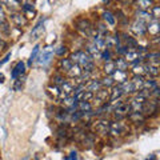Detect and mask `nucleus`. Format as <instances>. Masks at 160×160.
Here are the masks:
<instances>
[{
	"instance_id": "nucleus-1",
	"label": "nucleus",
	"mask_w": 160,
	"mask_h": 160,
	"mask_svg": "<svg viewBox=\"0 0 160 160\" xmlns=\"http://www.w3.org/2000/svg\"><path fill=\"white\" fill-rule=\"evenodd\" d=\"M71 62L73 64H78V66L83 69V72H86V73H91L95 69L93 59L89 56L87 52H83V51L73 52L71 55Z\"/></svg>"
},
{
	"instance_id": "nucleus-2",
	"label": "nucleus",
	"mask_w": 160,
	"mask_h": 160,
	"mask_svg": "<svg viewBox=\"0 0 160 160\" xmlns=\"http://www.w3.org/2000/svg\"><path fill=\"white\" fill-rule=\"evenodd\" d=\"M131 31L136 35V36H144L147 33V23H144L143 20L136 19L131 24Z\"/></svg>"
},
{
	"instance_id": "nucleus-3",
	"label": "nucleus",
	"mask_w": 160,
	"mask_h": 160,
	"mask_svg": "<svg viewBox=\"0 0 160 160\" xmlns=\"http://www.w3.org/2000/svg\"><path fill=\"white\" fill-rule=\"evenodd\" d=\"M115 112V118L116 119H124L126 116H128V113L131 112V107H129V103H122L113 109Z\"/></svg>"
},
{
	"instance_id": "nucleus-4",
	"label": "nucleus",
	"mask_w": 160,
	"mask_h": 160,
	"mask_svg": "<svg viewBox=\"0 0 160 160\" xmlns=\"http://www.w3.org/2000/svg\"><path fill=\"white\" fill-rule=\"evenodd\" d=\"M95 100L98 102V106H103V104H107V102L109 100V91L108 88H102L99 89V91L96 92V95H93Z\"/></svg>"
},
{
	"instance_id": "nucleus-5",
	"label": "nucleus",
	"mask_w": 160,
	"mask_h": 160,
	"mask_svg": "<svg viewBox=\"0 0 160 160\" xmlns=\"http://www.w3.org/2000/svg\"><path fill=\"white\" fill-rule=\"evenodd\" d=\"M44 32H46V27H44V20H40V22L32 28V31H31V39L33 40H36L39 38H42Z\"/></svg>"
},
{
	"instance_id": "nucleus-6",
	"label": "nucleus",
	"mask_w": 160,
	"mask_h": 160,
	"mask_svg": "<svg viewBox=\"0 0 160 160\" xmlns=\"http://www.w3.org/2000/svg\"><path fill=\"white\" fill-rule=\"evenodd\" d=\"M53 55V51L52 49H46V51H43V53H40V56L36 59L38 63L40 64V66H47V64L51 62V58Z\"/></svg>"
},
{
	"instance_id": "nucleus-7",
	"label": "nucleus",
	"mask_w": 160,
	"mask_h": 160,
	"mask_svg": "<svg viewBox=\"0 0 160 160\" xmlns=\"http://www.w3.org/2000/svg\"><path fill=\"white\" fill-rule=\"evenodd\" d=\"M123 131H126V126H124L123 123H120V122H113L109 124V129H108V132L109 133H112L113 136H118V135L120 133H123Z\"/></svg>"
},
{
	"instance_id": "nucleus-8",
	"label": "nucleus",
	"mask_w": 160,
	"mask_h": 160,
	"mask_svg": "<svg viewBox=\"0 0 160 160\" xmlns=\"http://www.w3.org/2000/svg\"><path fill=\"white\" fill-rule=\"evenodd\" d=\"M147 32H149V35H152V36H158L160 32V24L158 20L152 19L149 23H147Z\"/></svg>"
},
{
	"instance_id": "nucleus-9",
	"label": "nucleus",
	"mask_w": 160,
	"mask_h": 160,
	"mask_svg": "<svg viewBox=\"0 0 160 160\" xmlns=\"http://www.w3.org/2000/svg\"><path fill=\"white\" fill-rule=\"evenodd\" d=\"M135 4H136L138 11H149L152 6H155L153 0H136Z\"/></svg>"
},
{
	"instance_id": "nucleus-10",
	"label": "nucleus",
	"mask_w": 160,
	"mask_h": 160,
	"mask_svg": "<svg viewBox=\"0 0 160 160\" xmlns=\"http://www.w3.org/2000/svg\"><path fill=\"white\" fill-rule=\"evenodd\" d=\"M24 72H26V64L23 62H19L16 66H15V68L12 69L11 76H12V79H18L19 76H22Z\"/></svg>"
},
{
	"instance_id": "nucleus-11",
	"label": "nucleus",
	"mask_w": 160,
	"mask_h": 160,
	"mask_svg": "<svg viewBox=\"0 0 160 160\" xmlns=\"http://www.w3.org/2000/svg\"><path fill=\"white\" fill-rule=\"evenodd\" d=\"M59 88H60V92H62V95H64V98H67V96H72L75 87L69 82H67V80H66V82H64Z\"/></svg>"
},
{
	"instance_id": "nucleus-12",
	"label": "nucleus",
	"mask_w": 160,
	"mask_h": 160,
	"mask_svg": "<svg viewBox=\"0 0 160 160\" xmlns=\"http://www.w3.org/2000/svg\"><path fill=\"white\" fill-rule=\"evenodd\" d=\"M111 78L113 79V82H118V84H122V83L126 82V80H128L127 72L126 71H119V69H115V72L111 75Z\"/></svg>"
},
{
	"instance_id": "nucleus-13",
	"label": "nucleus",
	"mask_w": 160,
	"mask_h": 160,
	"mask_svg": "<svg viewBox=\"0 0 160 160\" xmlns=\"http://www.w3.org/2000/svg\"><path fill=\"white\" fill-rule=\"evenodd\" d=\"M126 60L127 63H132V64H136V63H142V59H140L139 53L136 49H132V51H128L126 53Z\"/></svg>"
},
{
	"instance_id": "nucleus-14",
	"label": "nucleus",
	"mask_w": 160,
	"mask_h": 160,
	"mask_svg": "<svg viewBox=\"0 0 160 160\" xmlns=\"http://www.w3.org/2000/svg\"><path fill=\"white\" fill-rule=\"evenodd\" d=\"M123 95L124 93H123V89H122V87H120V84L113 86L112 91H109V100H111V102H113V100H119Z\"/></svg>"
},
{
	"instance_id": "nucleus-15",
	"label": "nucleus",
	"mask_w": 160,
	"mask_h": 160,
	"mask_svg": "<svg viewBox=\"0 0 160 160\" xmlns=\"http://www.w3.org/2000/svg\"><path fill=\"white\" fill-rule=\"evenodd\" d=\"M131 83H132V86H133L135 92H139L140 89L143 88L144 79H143V76H140V75H133V78H132V80H131Z\"/></svg>"
},
{
	"instance_id": "nucleus-16",
	"label": "nucleus",
	"mask_w": 160,
	"mask_h": 160,
	"mask_svg": "<svg viewBox=\"0 0 160 160\" xmlns=\"http://www.w3.org/2000/svg\"><path fill=\"white\" fill-rule=\"evenodd\" d=\"M144 60H147V63L148 64H152V66H159L160 55H159V52H148Z\"/></svg>"
},
{
	"instance_id": "nucleus-17",
	"label": "nucleus",
	"mask_w": 160,
	"mask_h": 160,
	"mask_svg": "<svg viewBox=\"0 0 160 160\" xmlns=\"http://www.w3.org/2000/svg\"><path fill=\"white\" fill-rule=\"evenodd\" d=\"M87 53L91 56L92 59H96V58H99L100 56V53H102V51L95 46L93 43H89L88 46H87Z\"/></svg>"
},
{
	"instance_id": "nucleus-18",
	"label": "nucleus",
	"mask_w": 160,
	"mask_h": 160,
	"mask_svg": "<svg viewBox=\"0 0 160 160\" xmlns=\"http://www.w3.org/2000/svg\"><path fill=\"white\" fill-rule=\"evenodd\" d=\"M67 73H68L71 78H78V79H80V78L83 76V73H84V72H83V69L78 66V64H72L71 69H69Z\"/></svg>"
},
{
	"instance_id": "nucleus-19",
	"label": "nucleus",
	"mask_w": 160,
	"mask_h": 160,
	"mask_svg": "<svg viewBox=\"0 0 160 160\" xmlns=\"http://www.w3.org/2000/svg\"><path fill=\"white\" fill-rule=\"evenodd\" d=\"M11 19L13 20L15 23H16V26H19V27H23V26H26V24H27V19L24 18L23 15H20V13L12 12L11 13Z\"/></svg>"
},
{
	"instance_id": "nucleus-20",
	"label": "nucleus",
	"mask_w": 160,
	"mask_h": 160,
	"mask_svg": "<svg viewBox=\"0 0 160 160\" xmlns=\"http://www.w3.org/2000/svg\"><path fill=\"white\" fill-rule=\"evenodd\" d=\"M113 63H115V68H116V69H119V71H126V72H127V69H128V63H127V60L124 59V58H118Z\"/></svg>"
},
{
	"instance_id": "nucleus-21",
	"label": "nucleus",
	"mask_w": 160,
	"mask_h": 160,
	"mask_svg": "<svg viewBox=\"0 0 160 160\" xmlns=\"http://www.w3.org/2000/svg\"><path fill=\"white\" fill-rule=\"evenodd\" d=\"M87 89L88 91H91V92H98L99 89H102L103 88V86H102V82H100V80H91V82H89L88 84H87Z\"/></svg>"
},
{
	"instance_id": "nucleus-22",
	"label": "nucleus",
	"mask_w": 160,
	"mask_h": 160,
	"mask_svg": "<svg viewBox=\"0 0 160 160\" xmlns=\"http://www.w3.org/2000/svg\"><path fill=\"white\" fill-rule=\"evenodd\" d=\"M76 109H79L82 113H84V112H91L92 111V104L89 103V102H78Z\"/></svg>"
},
{
	"instance_id": "nucleus-23",
	"label": "nucleus",
	"mask_w": 160,
	"mask_h": 160,
	"mask_svg": "<svg viewBox=\"0 0 160 160\" xmlns=\"http://www.w3.org/2000/svg\"><path fill=\"white\" fill-rule=\"evenodd\" d=\"M109 123L108 120H100V122L96 124V131L100 133H107L109 129Z\"/></svg>"
},
{
	"instance_id": "nucleus-24",
	"label": "nucleus",
	"mask_w": 160,
	"mask_h": 160,
	"mask_svg": "<svg viewBox=\"0 0 160 160\" xmlns=\"http://www.w3.org/2000/svg\"><path fill=\"white\" fill-rule=\"evenodd\" d=\"M132 72L133 75H140V76H143L144 73H146V64L143 63H136L132 66Z\"/></svg>"
},
{
	"instance_id": "nucleus-25",
	"label": "nucleus",
	"mask_w": 160,
	"mask_h": 160,
	"mask_svg": "<svg viewBox=\"0 0 160 160\" xmlns=\"http://www.w3.org/2000/svg\"><path fill=\"white\" fill-rule=\"evenodd\" d=\"M136 19L143 20L144 23H149L152 20V16H151V13H149L148 11H138L136 12Z\"/></svg>"
},
{
	"instance_id": "nucleus-26",
	"label": "nucleus",
	"mask_w": 160,
	"mask_h": 160,
	"mask_svg": "<svg viewBox=\"0 0 160 160\" xmlns=\"http://www.w3.org/2000/svg\"><path fill=\"white\" fill-rule=\"evenodd\" d=\"M146 73L149 76L156 78L159 76V66H152V64H146Z\"/></svg>"
},
{
	"instance_id": "nucleus-27",
	"label": "nucleus",
	"mask_w": 160,
	"mask_h": 160,
	"mask_svg": "<svg viewBox=\"0 0 160 160\" xmlns=\"http://www.w3.org/2000/svg\"><path fill=\"white\" fill-rule=\"evenodd\" d=\"M128 118L132 123H142L144 120V115L142 112H129Z\"/></svg>"
},
{
	"instance_id": "nucleus-28",
	"label": "nucleus",
	"mask_w": 160,
	"mask_h": 160,
	"mask_svg": "<svg viewBox=\"0 0 160 160\" xmlns=\"http://www.w3.org/2000/svg\"><path fill=\"white\" fill-rule=\"evenodd\" d=\"M120 87H122V89H123V93H133L135 92L131 80H126L124 83L120 84Z\"/></svg>"
},
{
	"instance_id": "nucleus-29",
	"label": "nucleus",
	"mask_w": 160,
	"mask_h": 160,
	"mask_svg": "<svg viewBox=\"0 0 160 160\" xmlns=\"http://www.w3.org/2000/svg\"><path fill=\"white\" fill-rule=\"evenodd\" d=\"M124 36V42L127 43V48H138V42L135 40V38H131V36H128V35H123Z\"/></svg>"
},
{
	"instance_id": "nucleus-30",
	"label": "nucleus",
	"mask_w": 160,
	"mask_h": 160,
	"mask_svg": "<svg viewBox=\"0 0 160 160\" xmlns=\"http://www.w3.org/2000/svg\"><path fill=\"white\" fill-rule=\"evenodd\" d=\"M72 62H71V59H62L60 60V67H62V69L63 71H66V72H68L69 69H71V67H72Z\"/></svg>"
},
{
	"instance_id": "nucleus-31",
	"label": "nucleus",
	"mask_w": 160,
	"mask_h": 160,
	"mask_svg": "<svg viewBox=\"0 0 160 160\" xmlns=\"http://www.w3.org/2000/svg\"><path fill=\"white\" fill-rule=\"evenodd\" d=\"M103 19H104V22L109 24V26H115V16H113L112 12L106 11L103 13Z\"/></svg>"
},
{
	"instance_id": "nucleus-32",
	"label": "nucleus",
	"mask_w": 160,
	"mask_h": 160,
	"mask_svg": "<svg viewBox=\"0 0 160 160\" xmlns=\"http://www.w3.org/2000/svg\"><path fill=\"white\" fill-rule=\"evenodd\" d=\"M115 63L112 62V60H109V62H106V66H104V72H106L107 75H109V76H111V75L115 72Z\"/></svg>"
},
{
	"instance_id": "nucleus-33",
	"label": "nucleus",
	"mask_w": 160,
	"mask_h": 160,
	"mask_svg": "<svg viewBox=\"0 0 160 160\" xmlns=\"http://www.w3.org/2000/svg\"><path fill=\"white\" fill-rule=\"evenodd\" d=\"M0 3L6 4V6H8L9 8H20V3L18 2V0H0Z\"/></svg>"
},
{
	"instance_id": "nucleus-34",
	"label": "nucleus",
	"mask_w": 160,
	"mask_h": 160,
	"mask_svg": "<svg viewBox=\"0 0 160 160\" xmlns=\"http://www.w3.org/2000/svg\"><path fill=\"white\" fill-rule=\"evenodd\" d=\"M39 52H40V46H39V44H36L35 48H33V51H32V53H31V56H29V66H32V63L38 59Z\"/></svg>"
},
{
	"instance_id": "nucleus-35",
	"label": "nucleus",
	"mask_w": 160,
	"mask_h": 160,
	"mask_svg": "<svg viewBox=\"0 0 160 160\" xmlns=\"http://www.w3.org/2000/svg\"><path fill=\"white\" fill-rule=\"evenodd\" d=\"M155 87H158V83L155 82V80H144L143 83V88L146 89H149V91H152Z\"/></svg>"
},
{
	"instance_id": "nucleus-36",
	"label": "nucleus",
	"mask_w": 160,
	"mask_h": 160,
	"mask_svg": "<svg viewBox=\"0 0 160 160\" xmlns=\"http://www.w3.org/2000/svg\"><path fill=\"white\" fill-rule=\"evenodd\" d=\"M149 13H151L152 19L158 20V19L160 18V7H159V6H152V8L149 9Z\"/></svg>"
},
{
	"instance_id": "nucleus-37",
	"label": "nucleus",
	"mask_w": 160,
	"mask_h": 160,
	"mask_svg": "<svg viewBox=\"0 0 160 160\" xmlns=\"http://www.w3.org/2000/svg\"><path fill=\"white\" fill-rule=\"evenodd\" d=\"M16 82H15V86H13V89L15 91H22L23 88V84H24V78L22 79V76H19L18 79H15Z\"/></svg>"
},
{
	"instance_id": "nucleus-38",
	"label": "nucleus",
	"mask_w": 160,
	"mask_h": 160,
	"mask_svg": "<svg viewBox=\"0 0 160 160\" xmlns=\"http://www.w3.org/2000/svg\"><path fill=\"white\" fill-rule=\"evenodd\" d=\"M113 84H115V82H113V79H112L111 76H108V78H106V79H103V80H102V86H103V87H106V88L112 87Z\"/></svg>"
},
{
	"instance_id": "nucleus-39",
	"label": "nucleus",
	"mask_w": 160,
	"mask_h": 160,
	"mask_svg": "<svg viewBox=\"0 0 160 160\" xmlns=\"http://www.w3.org/2000/svg\"><path fill=\"white\" fill-rule=\"evenodd\" d=\"M100 58L103 60H106V62H109V60H111V52H109V49L108 48L103 49L102 53H100Z\"/></svg>"
},
{
	"instance_id": "nucleus-40",
	"label": "nucleus",
	"mask_w": 160,
	"mask_h": 160,
	"mask_svg": "<svg viewBox=\"0 0 160 160\" xmlns=\"http://www.w3.org/2000/svg\"><path fill=\"white\" fill-rule=\"evenodd\" d=\"M22 8H23V11L26 12V13H28V15H35V9H33L32 4H24Z\"/></svg>"
},
{
	"instance_id": "nucleus-41",
	"label": "nucleus",
	"mask_w": 160,
	"mask_h": 160,
	"mask_svg": "<svg viewBox=\"0 0 160 160\" xmlns=\"http://www.w3.org/2000/svg\"><path fill=\"white\" fill-rule=\"evenodd\" d=\"M66 52H67V47L66 46H60V47L56 48V51H55V53L59 55V56H64Z\"/></svg>"
},
{
	"instance_id": "nucleus-42",
	"label": "nucleus",
	"mask_w": 160,
	"mask_h": 160,
	"mask_svg": "<svg viewBox=\"0 0 160 160\" xmlns=\"http://www.w3.org/2000/svg\"><path fill=\"white\" fill-rule=\"evenodd\" d=\"M52 80H53L55 86H58V87H60V86H62V84H63L64 82H66V79L62 78V76H59V75H58V76H55Z\"/></svg>"
},
{
	"instance_id": "nucleus-43",
	"label": "nucleus",
	"mask_w": 160,
	"mask_h": 160,
	"mask_svg": "<svg viewBox=\"0 0 160 160\" xmlns=\"http://www.w3.org/2000/svg\"><path fill=\"white\" fill-rule=\"evenodd\" d=\"M4 22H6V13H4L3 8L0 7V24H3Z\"/></svg>"
},
{
	"instance_id": "nucleus-44",
	"label": "nucleus",
	"mask_w": 160,
	"mask_h": 160,
	"mask_svg": "<svg viewBox=\"0 0 160 160\" xmlns=\"http://www.w3.org/2000/svg\"><path fill=\"white\" fill-rule=\"evenodd\" d=\"M9 58H11V53H7V55H6V58H4V59L2 60V62H0V66H3V64H6V63L8 62V60H9Z\"/></svg>"
},
{
	"instance_id": "nucleus-45",
	"label": "nucleus",
	"mask_w": 160,
	"mask_h": 160,
	"mask_svg": "<svg viewBox=\"0 0 160 160\" xmlns=\"http://www.w3.org/2000/svg\"><path fill=\"white\" fill-rule=\"evenodd\" d=\"M67 160H78V158H76V152H72V153H71V156L67 158Z\"/></svg>"
},
{
	"instance_id": "nucleus-46",
	"label": "nucleus",
	"mask_w": 160,
	"mask_h": 160,
	"mask_svg": "<svg viewBox=\"0 0 160 160\" xmlns=\"http://www.w3.org/2000/svg\"><path fill=\"white\" fill-rule=\"evenodd\" d=\"M4 47H6V42H4L2 38H0V49H3Z\"/></svg>"
},
{
	"instance_id": "nucleus-47",
	"label": "nucleus",
	"mask_w": 160,
	"mask_h": 160,
	"mask_svg": "<svg viewBox=\"0 0 160 160\" xmlns=\"http://www.w3.org/2000/svg\"><path fill=\"white\" fill-rule=\"evenodd\" d=\"M146 160H156V156H155V155H152L151 158H147Z\"/></svg>"
},
{
	"instance_id": "nucleus-48",
	"label": "nucleus",
	"mask_w": 160,
	"mask_h": 160,
	"mask_svg": "<svg viewBox=\"0 0 160 160\" xmlns=\"http://www.w3.org/2000/svg\"><path fill=\"white\" fill-rule=\"evenodd\" d=\"M0 83H4V76L3 75H0Z\"/></svg>"
},
{
	"instance_id": "nucleus-49",
	"label": "nucleus",
	"mask_w": 160,
	"mask_h": 160,
	"mask_svg": "<svg viewBox=\"0 0 160 160\" xmlns=\"http://www.w3.org/2000/svg\"><path fill=\"white\" fill-rule=\"evenodd\" d=\"M102 2H103V3H104V4H108V3H109V2H111V0H102Z\"/></svg>"
}]
</instances>
